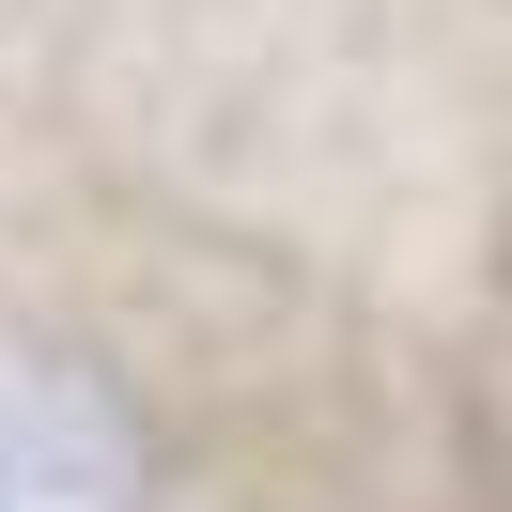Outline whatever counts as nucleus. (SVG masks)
<instances>
[{"instance_id":"obj_1","label":"nucleus","mask_w":512,"mask_h":512,"mask_svg":"<svg viewBox=\"0 0 512 512\" xmlns=\"http://www.w3.org/2000/svg\"><path fill=\"white\" fill-rule=\"evenodd\" d=\"M0 512H156V404L47 326H0Z\"/></svg>"}]
</instances>
